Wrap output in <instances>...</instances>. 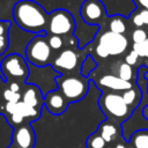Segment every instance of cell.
I'll return each mask as SVG.
<instances>
[{
    "mask_svg": "<svg viewBox=\"0 0 148 148\" xmlns=\"http://www.w3.org/2000/svg\"><path fill=\"white\" fill-rule=\"evenodd\" d=\"M13 18L24 31L42 35L46 32L49 13L34 0H18L13 6Z\"/></svg>",
    "mask_w": 148,
    "mask_h": 148,
    "instance_id": "6da1fadb",
    "label": "cell"
},
{
    "mask_svg": "<svg viewBox=\"0 0 148 148\" xmlns=\"http://www.w3.org/2000/svg\"><path fill=\"white\" fill-rule=\"evenodd\" d=\"M98 105L106 119L118 124L127 120L133 112V110L125 103L121 94L114 91L103 90L98 99Z\"/></svg>",
    "mask_w": 148,
    "mask_h": 148,
    "instance_id": "7a4b0ae2",
    "label": "cell"
},
{
    "mask_svg": "<svg viewBox=\"0 0 148 148\" xmlns=\"http://www.w3.org/2000/svg\"><path fill=\"white\" fill-rule=\"evenodd\" d=\"M58 90L69 103L79 102L89 90V79L80 75H60L56 77Z\"/></svg>",
    "mask_w": 148,
    "mask_h": 148,
    "instance_id": "3957f363",
    "label": "cell"
},
{
    "mask_svg": "<svg viewBox=\"0 0 148 148\" xmlns=\"http://www.w3.org/2000/svg\"><path fill=\"white\" fill-rule=\"evenodd\" d=\"M25 59L36 67H45L53 61V51L47 38L43 35H36L25 46Z\"/></svg>",
    "mask_w": 148,
    "mask_h": 148,
    "instance_id": "277c9868",
    "label": "cell"
},
{
    "mask_svg": "<svg viewBox=\"0 0 148 148\" xmlns=\"http://www.w3.org/2000/svg\"><path fill=\"white\" fill-rule=\"evenodd\" d=\"M0 69L7 83H24L29 76V67L27 65V60L18 53L6 56L0 62Z\"/></svg>",
    "mask_w": 148,
    "mask_h": 148,
    "instance_id": "5b68a950",
    "label": "cell"
},
{
    "mask_svg": "<svg viewBox=\"0 0 148 148\" xmlns=\"http://www.w3.org/2000/svg\"><path fill=\"white\" fill-rule=\"evenodd\" d=\"M75 20L71 12L59 8L49 14V24H47V35L57 36H68L74 32Z\"/></svg>",
    "mask_w": 148,
    "mask_h": 148,
    "instance_id": "8992f818",
    "label": "cell"
},
{
    "mask_svg": "<svg viewBox=\"0 0 148 148\" xmlns=\"http://www.w3.org/2000/svg\"><path fill=\"white\" fill-rule=\"evenodd\" d=\"M99 45H102L109 53L110 57L121 56L124 54L130 46L128 38L125 35L116 34L112 31H104L97 38Z\"/></svg>",
    "mask_w": 148,
    "mask_h": 148,
    "instance_id": "52a82bcc",
    "label": "cell"
},
{
    "mask_svg": "<svg viewBox=\"0 0 148 148\" xmlns=\"http://www.w3.org/2000/svg\"><path fill=\"white\" fill-rule=\"evenodd\" d=\"M80 62V56L73 49H64L57 54L52 61V67L54 71L59 72L61 75H68L77 69Z\"/></svg>",
    "mask_w": 148,
    "mask_h": 148,
    "instance_id": "ba28073f",
    "label": "cell"
},
{
    "mask_svg": "<svg viewBox=\"0 0 148 148\" xmlns=\"http://www.w3.org/2000/svg\"><path fill=\"white\" fill-rule=\"evenodd\" d=\"M80 15L87 24L97 25L106 16V9L101 0H84L80 7Z\"/></svg>",
    "mask_w": 148,
    "mask_h": 148,
    "instance_id": "9c48e42d",
    "label": "cell"
},
{
    "mask_svg": "<svg viewBox=\"0 0 148 148\" xmlns=\"http://www.w3.org/2000/svg\"><path fill=\"white\" fill-rule=\"evenodd\" d=\"M36 143V133L30 124H23L14 128L12 133V145L18 148H34Z\"/></svg>",
    "mask_w": 148,
    "mask_h": 148,
    "instance_id": "30bf717a",
    "label": "cell"
},
{
    "mask_svg": "<svg viewBox=\"0 0 148 148\" xmlns=\"http://www.w3.org/2000/svg\"><path fill=\"white\" fill-rule=\"evenodd\" d=\"M96 84L102 89V90H108V91H114V92H123L127 89L133 88L135 84L133 82H128L125 80H121L118 77L116 74H105L102 75L97 81Z\"/></svg>",
    "mask_w": 148,
    "mask_h": 148,
    "instance_id": "8fae6325",
    "label": "cell"
},
{
    "mask_svg": "<svg viewBox=\"0 0 148 148\" xmlns=\"http://www.w3.org/2000/svg\"><path fill=\"white\" fill-rule=\"evenodd\" d=\"M13 112L20 113L25 119V121L28 124L39 119V117L42 116V110L31 108V106H29L28 104H25L22 101L18 102V103H5L3 113L5 114H9V113H13Z\"/></svg>",
    "mask_w": 148,
    "mask_h": 148,
    "instance_id": "7c38bea8",
    "label": "cell"
},
{
    "mask_svg": "<svg viewBox=\"0 0 148 148\" xmlns=\"http://www.w3.org/2000/svg\"><path fill=\"white\" fill-rule=\"evenodd\" d=\"M68 103L69 102L58 89L49 91L44 96V105L52 114H62L67 110Z\"/></svg>",
    "mask_w": 148,
    "mask_h": 148,
    "instance_id": "4fadbf2b",
    "label": "cell"
},
{
    "mask_svg": "<svg viewBox=\"0 0 148 148\" xmlns=\"http://www.w3.org/2000/svg\"><path fill=\"white\" fill-rule=\"evenodd\" d=\"M21 95H22V102H24L31 108L42 110L44 105V96L38 86L25 84L21 91Z\"/></svg>",
    "mask_w": 148,
    "mask_h": 148,
    "instance_id": "5bb4252c",
    "label": "cell"
},
{
    "mask_svg": "<svg viewBox=\"0 0 148 148\" xmlns=\"http://www.w3.org/2000/svg\"><path fill=\"white\" fill-rule=\"evenodd\" d=\"M97 132L103 136V139L106 141L108 145L116 143L117 141L120 140V134H121L120 125L109 119L99 124V126L97 127Z\"/></svg>",
    "mask_w": 148,
    "mask_h": 148,
    "instance_id": "9a60e30c",
    "label": "cell"
},
{
    "mask_svg": "<svg viewBox=\"0 0 148 148\" xmlns=\"http://www.w3.org/2000/svg\"><path fill=\"white\" fill-rule=\"evenodd\" d=\"M121 96H123L125 103H126L132 110H134V109H136V108L139 106V104H140V102H141V98H142V96H141V90H140V88H139L138 86H134L133 88L123 91V92H121Z\"/></svg>",
    "mask_w": 148,
    "mask_h": 148,
    "instance_id": "2e32d148",
    "label": "cell"
},
{
    "mask_svg": "<svg viewBox=\"0 0 148 148\" xmlns=\"http://www.w3.org/2000/svg\"><path fill=\"white\" fill-rule=\"evenodd\" d=\"M128 148H148V130L134 132L127 141Z\"/></svg>",
    "mask_w": 148,
    "mask_h": 148,
    "instance_id": "e0dca14e",
    "label": "cell"
},
{
    "mask_svg": "<svg viewBox=\"0 0 148 148\" xmlns=\"http://www.w3.org/2000/svg\"><path fill=\"white\" fill-rule=\"evenodd\" d=\"M130 21L135 28L148 31V9H136L132 12Z\"/></svg>",
    "mask_w": 148,
    "mask_h": 148,
    "instance_id": "ac0fdd59",
    "label": "cell"
},
{
    "mask_svg": "<svg viewBox=\"0 0 148 148\" xmlns=\"http://www.w3.org/2000/svg\"><path fill=\"white\" fill-rule=\"evenodd\" d=\"M108 27H109V31H112L116 34H121V35H125V31L127 29L126 20L121 15H114V16L109 17Z\"/></svg>",
    "mask_w": 148,
    "mask_h": 148,
    "instance_id": "d6986e66",
    "label": "cell"
},
{
    "mask_svg": "<svg viewBox=\"0 0 148 148\" xmlns=\"http://www.w3.org/2000/svg\"><path fill=\"white\" fill-rule=\"evenodd\" d=\"M116 75H117L118 77H120L121 80L132 82L133 79H134V69H133V67H132L131 65H128V64H126V62L124 61V62H120V64L117 66Z\"/></svg>",
    "mask_w": 148,
    "mask_h": 148,
    "instance_id": "ffe728a7",
    "label": "cell"
},
{
    "mask_svg": "<svg viewBox=\"0 0 148 148\" xmlns=\"http://www.w3.org/2000/svg\"><path fill=\"white\" fill-rule=\"evenodd\" d=\"M108 143L103 139V136L96 131L92 134H90L86 140V147L87 148H106Z\"/></svg>",
    "mask_w": 148,
    "mask_h": 148,
    "instance_id": "44dd1931",
    "label": "cell"
},
{
    "mask_svg": "<svg viewBox=\"0 0 148 148\" xmlns=\"http://www.w3.org/2000/svg\"><path fill=\"white\" fill-rule=\"evenodd\" d=\"M96 67H97V62L95 61V59H94L91 56L88 54V56H86L84 60H82V64H81V66H80V74H81L82 76L88 77V75H89L92 71H95Z\"/></svg>",
    "mask_w": 148,
    "mask_h": 148,
    "instance_id": "7402d4cb",
    "label": "cell"
},
{
    "mask_svg": "<svg viewBox=\"0 0 148 148\" xmlns=\"http://www.w3.org/2000/svg\"><path fill=\"white\" fill-rule=\"evenodd\" d=\"M2 99L6 103H18L22 101V95L21 92H16L10 90L9 88H5L2 90Z\"/></svg>",
    "mask_w": 148,
    "mask_h": 148,
    "instance_id": "603a6c76",
    "label": "cell"
},
{
    "mask_svg": "<svg viewBox=\"0 0 148 148\" xmlns=\"http://www.w3.org/2000/svg\"><path fill=\"white\" fill-rule=\"evenodd\" d=\"M132 50L140 58H148V38L145 42H142V43L133 44L132 45Z\"/></svg>",
    "mask_w": 148,
    "mask_h": 148,
    "instance_id": "cb8c5ba5",
    "label": "cell"
},
{
    "mask_svg": "<svg viewBox=\"0 0 148 148\" xmlns=\"http://www.w3.org/2000/svg\"><path fill=\"white\" fill-rule=\"evenodd\" d=\"M47 40H49V44H50L52 51H58L64 47V37H61V36L49 35Z\"/></svg>",
    "mask_w": 148,
    "mask_h": 148,
    "instance_id": "d4e9b609",
    "label": "cell"
},
{
    "mask_svg": "<svg viewBox=\"0 0 148 148\" xmlns=\"http://www.w3.org/2000/svg\"><path fill=\"white\" fill-rule=\"evenodd\" d=\"M148 38V31L145 29H134L132 32V42L133 44H138V43H142Z\"/></svg>",
    "mask_w": 148,
    "mask_h": 148,
    "instance_id": "484cf974",
    "label": "cell"
},
{
    "mask_svg": "<svg viewBox=\"0 0 148 148\" xmlns=\"http://www.w3.org/2000/svg\"><path fill=\"white\" fill-rule=\"evenodd\" d=\"M139 56L133 51V50H131L127 54H126V57H125V62L126 64H128V65H131L132 67L134 66V65H136L138 64V61H139Z\"/></svg>",
    "mask_w": 148,
    "mask_h": 148,
    "instance_id": "4316f807",
    "label": "cell"
},
{
    "mask_svg": "<svg viewBox=\"0 0 148 148\" xmlns=\"http://www.w3.org/2000/svg\"><path fill=\"white\" fill-rule=\"evenodd\" d=\"M9 46V37L7 36H0V56L3 54Z\"/></svg>",
    "mask_w": 148,
    "mask_h": 148,
    "instance_id": "83f0119b",
    "label": "cell"
},
{
    "mask_svg": "<svg viewBox=\"0 0 148 148\" xmlns=\"http://www.w3.org/2000/svg\"><path fill=\"white\" fill-rule=\"evenodd\" d=\"M95 53H96V56H97L98 58H101V59H106V58L110 57L109 53H108V51H106L102 45H99V44L96 45V47H95Z\"/></svg>",
    "mask_w": 148,
    "mask_h": 148,
    "instance_id": "f1b7e54d",
    "label": "cell"
},
{
    "mask_svg": "<svg viewBox=\"0 0 148 148\" xmlns=\"http://www.w3.org/2000/svg\"><path fill=\"white\" fill-rule=\"evenodd\" d=\"M10 22L9 21H2L0 20V36H7L10 29Z\"/></svg>",
    "mask_w": 148,
    "mask_h": 148,
    "instance_id": "f546056e",
    "label": "cell"
},
{
    "mask_svg": "<svg viewBox=\"0 0 148 148\" xmlns=\"http://www.w3.org/2000/svg\"><path fill=\"white\" fill-rule=\"evenodd\" d=\"M7 88H9L10 90L13 91H16V92H21L22 91V83H18V82H8V86Z\"/></svg>",
    "mask_w": 148,
    "mask_h": 148,
    "instance_id": "4dcf8cb0",
    "label": "cell"
},
{
    "mask_svg": "<svg viewBox=\"0 0 148 148\" xmlns=\"http://www.w3.org/2000/svg\"><path fill=\"white\" fill-rule=\"evenodd\" d=\"M138 9H148V0H132Z\"/></svg>",
    "mask_w": 148,
    "mask_h": 148,
    "instance_id": "1f68e13d",
    "label": "cell"
},
{
    "mask_svg": "<svg viewBox=\"0 0 148 148\" xmlns=\"http://www.w3.org/2000/svg\"><path fill=\"white\" fill-rule=\"evenodd\" d=\"M113 148H128V143L127 142H124L121 140L117 141L114 145H113Z\"/></svg>",
    "mask_w": 148,
    "mask_h": 148,
    "instance_id": "d6a6232c",
    "label": "cell"
},
{
    "mask_svg": "<svg viewBox=\"0 0 148 148\" xmlns=\"http://www.w3.org/2000/svg\"><path fill=\"white\" fill-rule=\"evenodd\" d=\"M142 113H143V117H145L146 119H148V105H147V106H145V109H143Z\"/></svg>",
    "mask_w": 148,
    "mask_h": 148,
    "instance_id": "836d02e7",
    "label": "cell"
},
{
    "mask_svg": "<svg viewBox=\"0 0 148 148\" xmlns=\"http://www.w3.org/2000/svg\"><path fill=\"white\" fill-rule=\"evenodd\" d=\"M6 83V81H5V79H2L1 76H0V90L2 89V87H3V84Z\"/></svg>",
    "mask_w": 148,
    "mask_h": 148,
    "instance_id": "e575fe53",
    "label": "cell"
},
{
    "mask_svg": "<svg viewBox=\"0 0 148 148\" xmlns=\"http://www.w3.org/2000/svg\"><path fill=\"white\" fill-rule=\"evenodd\" d=\"M3 104H2V102H1V99H0V113H2L3 112Z\"/></svg>",
    "mask_w": 148,
    "mask_h": 148,
    "instance_id": "d590c367",
    "label": "cell"
},
{
    "mask_svg": "<svg viewBox=\"0 0 148 148\" xmlns=\"http://www.w3.org/2000/svg\"><path fill=\"white\" fill-rule=\"evenodd\" d=\"M7 148H18V147H16V146H14V145H10V146H8Z\"/></svg>",
    "mask_w": 148,
    "mask_h": 148,
    "instance_id": "8d00e7d4",
    "label": "cell"
},
{
    "mask_svg": "<svg viewBox=\"0 0 148 148\" xmlns=\"http://www.w3.org/2000/svg\"><path fill=\"white\" fill-rule=\"evenodd\" d=\"M106 148H113V146H112V145H108Z\"/></svg>",
    "mask_w": 148,
    "mask_h": 148,
    "instance_id": "74e56055",
    "label": "cell"
},
{
    "mask_svg": "<svg viewBox=\"0 0 148 148\" xmlns=\"http://www.w3.org/2000/svg\"><path fill=\"white\" fill-rule=\"evenodd\" d=\"M147 92H148V86H147Z\"/></svg>",
    "mask_w": 148,
    "mask_h": 148,
    "instance_id": "f35d334b",
    "label": "cell"
}]
</instances>
